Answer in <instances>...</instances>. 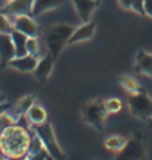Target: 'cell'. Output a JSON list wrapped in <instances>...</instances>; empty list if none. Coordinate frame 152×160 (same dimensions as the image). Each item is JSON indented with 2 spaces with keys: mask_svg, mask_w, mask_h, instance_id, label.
Instances as JSON below:
<instances>
[{
  "mask_svg": "<svg viewBox=\"0 0 152 160\" xmlns=\"http://www.w3.org/2000/svg\"><path fill=\"white\" fill-rule=\"evenodd\" d=\"M116 160H145L144 144L138 139H131L119 151Z\"/></svg>",
  "mask_w": 152,
  "mask_h": 160,
  "instance_id": "cell-6",
  "label": "cell"
},
{
  "mask_svg": "<svg viewBox=\"0 0 152 160\" xmlns=\"http://www.w3.org/2000/svg\"><path fill=\"white\" fill-rule=\"evenodd\" d=\"M0 160H6V159H0Z\"/></svg>",
  "mask_w": 152,
  "mask_h": 160,
  "instance_id": "cell-36",
  "label": "cell"
},
{
  "mask_svg": "<svg viewBox=\"0 0 152 160\" xmlns=\"http://www.w3.org/2000/svg\"><path fill=\"white\" fill-rule=\"evenodd\" d=\"M33 0H8L0 12L6 13L8 18L20 16V15H29L32 12Z\"/></svg>",
  "mask_w": 152,
  "mask_h": 160,
  "instance_id": "cell-8",
  "label": "cell"
},
{
  "mask_svg": "<svg viewBox=\"0 0 152 160\" xmlns=\"http://www.w3.org/2000/svg\"><path fill=\"white\" fill-rule=\"evenodd\" d=\"M132 2L134 0H118L120 8H123V9H131V7H132Z\"/></svg>",
  "mask_w": 152,
  "mask_h": 160,
  "instance_id": "cell-29",
  "label": "cell"
},
{
  "mask_svg": "<svg viewBox=\"0 0 152 160\" xmlns=\"http://www.w3.org/2000/svg\"><path fill=\"white\" fill-rule=\"evenodd\" d=\"M83 119L85 123H88L89 126H92L94 128L101 131L107 118V108H105V103L100 99L96 100H91L87 104L83 106Z\"/></svg>",
  "mask_w": 152,
  "mask_h": 160,
  "instance_id": "cell-4",
  "label": "cell"
},
{
  "mask_svg": "<svg viewBox=\"0 0 152 160\" xmlns=\"http://www.w3.org/2000/svg\"><path fill=\"white\" fill-rule=\"evenodd\" d=\"M131 11H134L135 13L140 15V16H145L144 0H134V2H132V7H131Z\"/></svg>",
  "mask_w": 152,
  "mask_h": 160,
  "instance_id": "cell-26",
  "label": "cell"
},
{
  "mask_svg": "<svg viewBox=\"0 0 152 160\" xmlns=\"http://www.w3.org/2000/svg\"><path fill=\"white\" fill-rule=\"evenodd\" d=\"M47 155H48V152L45 151V149H43L42 152H39L36 155H29L27 158H28V160H47Z\"/></svg>",
  "mask_w": 152,
  "mask_h": 160,
  "instance_id": "cell-27",
  "label": "cell"
},
{
  "mask_svg": "<svg viewBox=\"0 0 152 160\" xmlns=\"http://www.w3.org/2000/svg\"><path fill=\"white\" fill-rule=\"evenodd\" d=\"M72 4H73L75 11L78 13L79 19L83 23L89 22L91 16L94 15V12L96 11V8L99 6V3L94 2V0H72Z\"/></svg>",
  "mask_w": 152,
  "mask_h": 160,
  "instance_id": "cell-13",
  "label": "cell"
},
{
  "mask_svg": "<svg viewBox=\"0 0 152 160\" xmlns=\"http://www.w3.org/2000/svg\"><path fill=\"white\" fill-rule=\"evenodd\" d=\"M119 82L121 84V87H123L125 91H128L131 93H138L140 91V87H139V84L138 82H136L135 79H132L131 76H120L119 78Z\"/></svg>",
  "mask_w": 152,
  "mask_h": 160,
  "instance_id": "cell-19",
  "label": "cell"
},
{
  "mask_svg": "<svg viewBox=\"0 0 152 160\" xmlns=\"http://www.w3.org/2000/svg\"><path fill=\"white\" fill-rule=\"evenodd\" d=\"M31 135L27 128L20 124H13L0 132V149L4 158H25Z\"/></svg>",
  "mask_w": 152,
  "mask_h": 160,
  "instance_id": "cell-1",
  "label": "cell"
},
{
  "mask_svg": "<svg viewBox=\"0 0 152 160\" xmlns=\"http://www.w3.org/2000/svg\"><path fill=\"white\" fill-rule=\"evenodd\" d=\"M144 11L145 16L152 18V0H144Z\"/></svg>",
  "mask_w": 152,
  "mask_h": 160,
  "instance_id": "cell-28",
  "label": "cell"
},
{
  "mask_svg": "<svg viewBox=\"0 0 152 160\" xmlns=\"http://www.w3.org/2000/svg\"><path fill=\"white\" fill-rule=\"evenodd\" d=\"M35 99H36L35 95H27V96L22 98L20 100H18V103L15 104V106H12L8 109V113L18 122L22 116H25L28 109L35 104Z\"/></svg>",
  "mask_w": 152,
  "mask_h": 160,
  "instance_id": "cell-14",
  "label": "cell"
},
{
  "mask_svg": "<svg viewBox=\"0 0 152 160\" xmlns=\"http://www.w3.org/2000/svg\"><path fill=\"white\" fill-rule=\"evenodd\" d=\"M13 58H16V52H15L11 35L0 33V64L6 67Z\"/></svg>",
  "mask_w": 152,
  "mask_h": 160,
  "instance_id": "cell-9",
  "label": "cell"
},
{
  "mask_svg": "<svg viewBox=\"0 0 152 160\" xmlns=\"http://www.w3.org/2000/svg\"><path fill=\"white\" fill-rule=\"evenodd\" d=\"M22 160H28V158H27V156H25V158H23Z\"/></svg>",
  "mask_w": 152,
  "mask_h": 160,
  "instance_id": "cell-34",
  "label": "cell"
},
{
  "mask_svg": "<svg viewBox=\"0 0 152 160\" xmlns=\"http://www.w3.org/2000/svg\"><path fill=\"white\" fill-rule=\"evenodd\" d=\"M25 118H27L28 123L31 126H39V124H43L47 122V112H45V109L42 106L33 104L28 109V112L25 113Z\"/></svg>",
  "mask_w": 152,
  "mask_h": 160,
  "instance_id": "cell-17",
  "label": "cell"
},
{
  "mask_svg": "<svg viewBox=\"0 0 152 160\" xmlns=\"http://www.w3.org/2000/svg\"><path fill=\"white\" fill-rule=\"evenodd\" d=\"M135 71L139 75H145L152 79V53L145 51H140L136 55V63H135Z\"/></svg>",
  "mask_w": 152,
  "mask_h": 160,
  "instance_id": "cell-15",
  "label": "cell"
},
{
  "mask_svg": "<svg viewBox=\"0 0 152 160\" xmlns=\"http://www.w3.org/2000/svg\"><path fill=\"white\" fill-rule=\"evenodd\" d=\"M39 52H40L39 39L38 38H28V40H27V53L39 58Z\"/></svg>",
  "mask_w": 152,
  "mask_h": 160,
  "instance_id": "cell-23",
  "label": "cell"
},
{
  "mask_svg": "<svg viewBox=\"0 0 152 160\" xmlns=\"http://www.w3.org/2000/svg\"><path fill=\"white\" fill-rule=\"evenodd\" d=\"M96 31V24L94 22H87L83 23L80 27L75 28V31L71 35V38L68 40V44H76V43H82L87 42V40L92 39Z\"/></svg>",
  "mask_w": 152,
  "mask_h": 160,
  "instance_id": "cell-12",
  "label": "cell"
},
{
  "mask_svg": "<svg viewBox=\"0 0 152 160\" xmlns=\"http://www.w3.org/2000/svg\"><path fill=\"white\" fill-rule=\"evenodd\" d=\"M128 106L134 116L143 120L152 119V98L145 92V89L134 93L128 100Z\"/></svg>",
  "mask_w": 152,
  "mask_h": 160,
  "instance_id": "cell-5",
  "label": "cell"
},
{
  "mask_svg": "<svg viewBox=\"0 0 152 160\" xmlns=\"http://www.w3.org/2000/svg\"><path fill=\"white\" fill-rule=\"evenodd\" d=\"M43 149H44V146H43L42 140H40V138L38 136L36 133H33V136L31 138V142H29L28 155H27V156H29V155H36L39 152H42Z\"/></svg>",
  "mask_w": 152,
  "mask_h": 160,
  "instance_id": "cell-21",
  "label": "cell"
},
{
  "mask_svg": "<svg viewBox=\"0 0 152 160\" xmlns=\"http://www.w3.org/2000/svg\"><path fill=\"white\" fill-rule=\"evenodd\" d=\"M13 29L12 22L6 13L0 12V33H11Z\"/></svg>",
  "mask_w": 152,
  "mask_h": 160,
  "instance_id": "cell-22",
  "label": "cell"
},
{
  "mask_svg": "<svg viewBox=\"0 0 152 160\" xmlns=\"http://www.w3.org/2000/svg\"><path fill=\"white\" fill-rule=\"evenodd\" d=\"M105 108H107V112L108 113H116L121 109V102L119 99L112 98V99H108L105 100Z\"/></svg>",
  "mask_w": 152,
  "mask_h": 160,
  "instance_id": "cell-24",
  "label": "cell"
},
{
  "mask_svg": "<svg viewBox=\"0 0 152 160\" xmlns=\"http://www.w3.org/2000/svg\"><path fill=\"white\" fill-rule=\"evenodd\" d=\"M73 31L75 28L69 24H55L44 32L45 46H47L48 52L52 55L53 59H58L62 49L68 44V40Z\"/></svg>",
  "mask_w": 152,
  "mask_h": 160,
  "instance_id": "cell-2",
  "label": "cell"
},
{
  "mask_svg": "<svg viewBox=\"0 0 152 160\" xmlns=\"http://www.w3.org/2000/svg\"><path fill=\"white\" fill-rule=\"evenodd\" d=\"M12 22L13 29L24 33L28 38H38L40 33V28L38 26V23L32 19V16L29 15H20V16H13L9 18Z\"/></svg>",
  "mask_w": 152,
  "mask_h": 160,
  "instance_id": "cell-7",
  "label": "cell"
},
{
  "mask_svg": "<svg viewBox=\"0 0 152 160\" xmlns=\"http://www.w3.org/2000/svg\"><path fill=\"white\" fill-rule=\"evenodd\" d=\"M39 58L32 55H24V56H16L8 63V67L16 69L19 72H33L38 66Z\"/></svg>",
  "mask_w": 152,
  "mask_h": 160,
  "instance_id": "cell-11",
  "label": "cell"
},
{
  "mask_svg": "<svg viewBox=\"0 0 152 160\" xmlns=\"http://www.w3.org/2000/svg\"><path fill=\"white\" fill-rule=\"evenodd\" d=\"M9 35H11V38H12L16 56H24V55H27V40H28V36H25L24 33L16 31V29H12V32Z\"/></svg>",
  "mask_w": 152,
  "mask_h": 160,
  "instance_id": "cell-18",
  "label": "cell"
},
{
  "mask_svg": "<svg viewBox=\"0 0 152 160\" xmlns=\"http://www.w3.org/2000/svg\"><path fill=\"white\" fill-rule=\"evenodd\" d=\"M53 63H55V59L49 52L47 55H44L43 58L39 59L38 66H36V68H35V71H33V75L40 83H45L48 80L49 75L52 73Z\"/></svg>",
  "mask_w": 152,
  "mask_h": 160,
  "instance_id": "cell-10",
  "label": "cell"
},
{
  "mask_svg": "<svg viewBox=\"0 0 152 160\" xmlns=\"http://www.w3.org/2000/svg\"><path fill=\"white\" fill-rule=\"evenodd\" d=\"M11 107H12V106H11L9 103H3V104H0V115L8 112V109L11 108Z\"/></svg>",
  "mask_w": 152,
  "mask_h": 160,
  "instance_id": "cell-30",
  "label": "cell"
},
{
  "mask_svg": "<svg viewBox=\"0 0 152 160\" xmlns=\"http://www.w3.org/2000/svg\"><path fill=\"white\" fill-rule=\"evenodd\" d=\"M64 2L65 0H33L31 16H39L42 13L52 11V9L63 6Z\"/></svg>",
  "mask_w": 152,
  "mask_h": 160,
  "instance_id": "cell-16",
  "label": "cell"
},
{
  "mask_svg": "<svg viewBox=\"0 0 152 160\" xmlns=\"http://www.w3.org/2000/svg\"><path fill=\"white\" fill-rule=\"evenodd\" d=\"M31 129L40 138V140H42V143L44 146V149L51 156L55 158L56 160H65V155L63 152V149L60 148L56 138H55L53 128L49 122L39 124V126H32Z\"/></svg>",
  "mask_w": 152,
  "mask_h": 160,
  "instance_id": "cell-3",
  "label": "cell"
},
{
  "mask_svg": "<svg viewBox=\"0 0 152 160\" xmlns=\"http://www.w3.org/2000/svg\"><path fill=\"white\" fill-rule=\"evenodd\" d=\"M13 124H16V120H15L8 112L0 115V132L9 126H13Z\"/></svg>",
  "mask_w": 152,
  "mask_h": 160,
  "instance_id": "cell-25",
  "label": "cell"
},
{
  "mask_svg": "<svg viewBox=\"0 0 152 160\" xmlns=\"http://www.w3.org/2000/svg\"><path fill=\"white\" fill-rule=\"evenodd\" d=\"M94 2H96V3H100V0H94Z\"/></svg>",
  "mask_w": 152,
  "mask_h": 160,
  "instance_id": "cell-35",
  "label": "cell"
},
{
  "mask_svg": "<svg viewBox=\"0 0 152 160\" xmlns=\"http://www.w3.org/2000/svg\"><path fill=\"white\" fill-rule=\"evenodd\" d=\"M3 103H7V98L4 93L0 92V104H3Z\"/></svg>",
  "mask_w": 152,
  "mask_h": 160,
  "instance_id": "cell-31",
  "label": "cell"
},
{
  "mask_svg": "<svg viewBox=\"0 0 152 160\" xmlns=\"http://www.w3.org/2000/svg\"><path fill=\"white\" fill-rule=\"evenodd\" d=\"M47 160H56V159H55V158H52V156H51V155L48 153V155H47Z\"/></svg>",
  "mask_w": 152,
  "mask_h": 160,
  "instance_id": "cell-32",
  "label": "cell"
},
{
  "mask_svg": "<svg viewBox=\"0 0 152 160\" xmlns=\"http://www.w3.org/2000/svg\"><path fill=\"white\" fill-rule=\"evenodd\" d=\"M0 159H6L4 158V155H3V152H2V149H0Z\"/></svg>",
  "mask_w": 152,
  "mask_h": 160,
  "instance_id": "cell-33",
  "label": "cell"
},
{
  "mask_svg": "<svg viewBox=\"0 0 152 160\" xmlns=\"http://www.w3.org/2000/svg\"><path fill=\"white\" fill-rule=\"evenodd\" d=\"M125 143H127V140L121 136H109L104 142L105 148L111 149V151H120L125 146Z\"/></svg>",
  "mask_w": 152,
  "mask_h": 160,
  "instance_id": "cell-20",
  "label": "cell"
}]
</instances>
